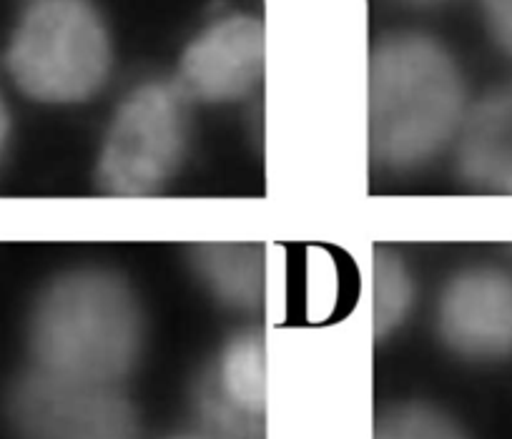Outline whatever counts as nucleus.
Instances as JSON below:
<instances>
[{
    "label": "nucleus",
    "mask_w": 512,
    "mask_h": 439,
    "mask_svg": "<svg viewBox=\"0 0 512 439\" xmlns=\"http://www.w3.org/2000/svg\"><path fill=\"white\" fill-rule=\"evenodd\" d=\"M470 103L465 71L437 36L395 31L374 43L367 63V133L379 166L412 171L455 149Z\"/></svg>",
    "instance_id": "obj_1"
},
{
    "label": "nucleus",
    "mask_w": 512,
    "mask_h": 439,
    "mask_svg": "<svg viewBox=\"0 0 512 439\" xmlns=\"http://www.w3.org/2000/svg\"><path fill=\"white\" fill-rule=\"evenodd\" d=\"M377 439H467L465 432L440 409L405 404L379 419Z\"/></svg>",
    "instance_id": "obj_12"
},
{
    "label": "nucleus",
    "mask_w": 512,
    "mask_h": 439,
    "mask_svg": "<svg viewBox=\"0 0 512 439\" xmlns=\"http://www.w3.org/2000/svg\"><path fill=\"white\" fill-rule=\"evenodd\" d=\"M477 8L490 41L512 61V0H477Z\"/></svg>",
    "instance_id": "obj_13"
},
{
    "label": "nucleus",
    "mask_w": 512,
    "mask_h": 439,
    "mask_svg": "<svg viewBox=\"0 0 512 439\" xmlns=\"http://www.w3.org/2000/svg\"><path fill=\"white\" fill-rule=\"evenodd\" d=\"M437 332L465 359L512 357V271L495 264L455 271L437 297Z\"/></svg>",
    "instance_id": "obj_7"
},
{
    "label": "nucleus",
    "mask_w": 512,
    "mask_h": 439,
    "mask_svg": "<svg viewBox=\"0 0 512 439\" xmlns=\"http://www.w3.org/2000/svg\"><path fill=\"white\" fill-rule=\"evenodd\" d=\"M402 3L415 8H435V6H442V3H447V0H402Z\"/></svg>",
    "instance_id": "obj_15"
},
{
    "label": "nucleus",
    "mask_w": 512,
    "mask_h": 439,
    "mask_svg": "<svg viewBox=\"0 0 512 439\" xmlns=\"http://www.w3.org/2000/svg\"><path fill=\"white\" fill-rule=\"evenodd\" d=\"M194 269L216 302L239 312H256L267 302V246L211 241L194 246Z\"/></svg>",
    "instance_id": "obj_9"
},
{
    "label": "nucleus",
    "mask_w": 512,
    "mask_h": 439,
    "mask_svg": "<svg viewBox=\"0 0 512 439\" xmlns=\"http://www.w3.org/2000/svg\"><path fill=\"white\" fill-rule=\"evenodd\" d=\"M219 397L251 417L264 419L267 412V344L256 329L234 334L219 349L211 367L201 374Z\"/></svg>",
    "instance_id": "obj_10"
},
{
    "label": "nucleus",
    "mask_w": 512,
    "mask_h": 439,
    "mask_svg": "<svg viewBox=\"0 0 512 439\" xmlns=\"http://www.w3.org/2000/svg\"><path fill=\"white\" fill-rule=\"evenodd\" d=\"M417 284L400 251L379 246L369 264V302L374 337L384 339L402 327L415 307Z\"/></svg>",
    "instance_id": "obj_11"
},
{
    "label": "nucleus",
    "mask_w": 512,
    "mask_h": 439,
    "mask_svg": "<svg viewBox=\"0 0 512 439\" xmlns=\"http://www.w3.org/2000/svg\"><path fill=\"white\" fill-rule=\"evenodd\" d=\"M139 294L101 266L68 269L48 281L28 322L33 364L48 372L121 384L144 349Z\"/></svg>",
    "instance_id": "obj_2"
},
{
    "label": "nucleus",
    "mask_w": 512,
    "mask_h": 439,
    "mask_svg": "<svg viewBox=\"0 0 512 439\" xmlns=\"http://www.w3.org/2000/svg\"><path fill=\"white\" fill-rule=\"evenodd\" d=\"M8 138H11V113H8L6 101L0 96V159L8 149Z\"/></svg>",
    "instance_id": "obj_14"
},
{
    "label": "nucleus",
    "mask_w": 512,
    "mask_h": 439,
    "mask_svg": "<svg viewBox=\"0 0 512 439\" xmlns=\"http://www.w3.org/2000/svg\"><path fill=\"white\" fill-rule=\"evenodd\" d=\"M267 68V31L251 13L206 23L181 51L174 81L191 103H234L251 96Z\"/></svg>",
    "instance_id": "obj_6"
},
{
    "label": "nucleus",
    "mask_w": 512,
    "mask_h": 439,
    "mask_svg": "<svg viewBox=\"0 0 512 439\" xmlns=\"http://www.w3.org/2000/svg\"><path fill=\"white\" fill-rule=\"evenodd\" d=\"M455 154L467 184L512 196V81L470 103Z\"/></svg>",
    "instance_id": "obj_8"
},
{
    "label": "nucleus",
    "mask_w": 512,
    "mask_h": 439,
    "mask_svg": "<svg viewBox=\"0 0 512 439\" xmlns=\"http://www.w3.org/2000/svg\"><path fill=\"white\" fill-rule=\"evenodd\" d=\"M191 98L174 78H146L113 108L96 181L118 199L154 196L179 174L191 146Z\"/></svg>",
    "instance_id": "obj_4"
},
{
    "label": "nucleus",
    "mask_w": 512,
    "mask_h": 439,
    "mask_svg": "<svg viewBox=\"0 0 512 439\" xmlns=\"http://www.w3.org/2000/svg\"><path fill=\"white\" fill-rule=\"evenodd\" d=\"M174 439H209V437H204V434H181V437H174Z\"/></svg>",
    "instance_id": "obj_16"
},
{
    "label": "nucleus",
    "mask_w": 512,
    "mask_h": 439,
    "mask_svg": "<svg viewBox=\"0 0 512 439\" xmlns=\"http://www.w3.org/2000/svg\"><path fill=\"white\" fill-rule=\"evenodd\" d=\"M18 439H141L139 414L118 384L33 364L8 399Z\"/></svg>",
    "instance_id": "obj_5"
},
{
    "label": "nucleus",
    "mask_w": 512,
    "mask_h": 439,
    "mask_svg": "<svg viewBox=\"0 0 512 439\" xmlns=\"http://www.w3.org/2000/svg\"><path fill=\"white\" fill-rule=\"evenodd\" d=\"M3 61L13 83L33 101L86 103L111 81V26L96 0H28Z\"/></svg>",
    "instance_id": "obj_3"
}]
</instances>
